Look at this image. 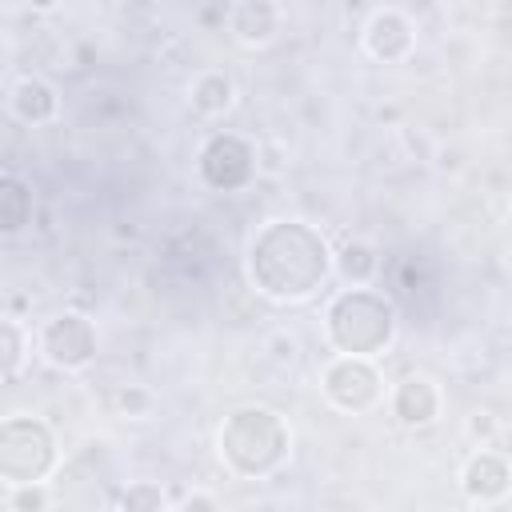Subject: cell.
Instances as JSON below:
<instances>
[{
    "label": "cell",
    "instance_id": "1",
    "mask_svg": "<svg viewBox=\"0 0 512 512\" xmlns=\"http://www.w3.org/2000/svg\"><path fill=\"white\" fill-rule=\"evenodd\" d=\"M332 272V252L312 224L272 220L248 244V276L272 300H304Z\"/></svg>",
    "mask_w": 512,
    "mask_h": 512
},
{
    "label": "cell",
    "instance_id": "2",
    "mask_svg": "<svg viewBox=\"0 0 512 512\" xmlns=\"http://www.w3.org/2000/svg\"><path fill=\"white\" fill-rule=\"evenodd\" d=\"M220 456L236 476H268L288 456V424L272 408H236L220 428Z\"/></svg>",
    "mask_w": 512,
    "mask_h": 512
},
{
    "label": "cell",
    "instance_id": "3",
    "mask_svg": "<svg viewBox=\"0 0 512 512\" xmlns=\"http://www.w3.org/2000/svg\"><path fill=\"white\" fill-rule=\"evenodd\" d=\"M396 332V312L368 288H348L328 304V340L352 356H376Z\"/></svg>",
    "mask_w": 512,
    "mask_h": 512
},
{
    "label": "cell",
    "instance_id": "4",
    "mask_svg": "<svg viewBox=\"0 0 512 512\" xmlns=\"http://www.w3.org/2000/svg\"><path fill=\"white\" fill-rule=\"evenodd\" d=\"M56 468V440L44 420L8 416L0 424V476L12 484L44 480Z\"/></svg>",
    "mask_w": 512,
    "mask_h": 512
},
{
    "label": "cell",
    "instance_id": "5",
    "mask_svg": "<svg viewBox=\"0 0 512 512\" xmlns=\"http://www.w3.org/2000/svg\"><path fill=\"white\" fill-rule=\"evenodd\" d=\"M320 388H324L328 404H336L340 412H364L380 400V372L368 356L344 352L324 368Z\"/></svg>",
    "mask_w": 512,
    "mask_h": 512
},
{
    "label": "cell",
    "instance_id": "6",
    "mask_svg": "<svg viewBox=\"0 0 512 512\" xmlns=\"http://www.w3.org/2000/svg\"><path fill=\"white\" fill-rule=\"evenodd\" d=\"M40 352L56 368H84L96 356V328L80 312H60L40 328Z\"/></svg>",
    "mask_w": 512,
    "mask_h": 512
},
{
    "label": "cell",
    "instance_id": "7",
    "mask_svg": "<svg viewBox=\"0 0 512 512\" xmlns=\"http://www.w3.org/2000/svg\"><path fill=\"white\" fill-rule=\"evenodd\" d=\"M200 172H204V180H208L212 188L232 192V188L248 184V176H252V148H248L240 136L220 132V136H212V140L204 144V152H200Z\"/></svg>",
    "mask_w": 512,
    "mask_h": 512
},
{
    "label": "cell",
    "instance_id": "8",
    "mask_svg": "<svg viewBox=\"0 0 512 512\" xmlns=\"http://www.w3.org/2000/svg\"><path fill=\"white\" fill-rule=\"evenodd\" d=\"M364 48L372 60H384V64L404 60L412 52V20L396 8L372 12V20L364 24Z\"/></svg>",
    "mask_w": 512,
    "mask_h": 512
},
{
    "label": "cell",
    "instance_id": "9",
    "mask_svg": "<svg viewBox=\"0 0 512 512\" xmlns=\"http://www.w3.org/2000/svg\"><path fill=\"white\" fill-rule=\"evenodd\" d=\"M460 488L468 500H480V504H496L508 496L512 488V464L496 452H476L464 472H460Z\"/></svg>",
    "mask_w": 512,
    "mask_h": 512
},
{
    "label": "cell",
    "instance_id": "10",
    "mask_svg": "<svg viewBox=\"0 0 512 512\" xmlns=\"http://www.w3.org/2000/svg\"><path fill=\"white\" fill-rule=\"evenodd\" d=\"M392 416L404 428H428L440 416V392L428 376H404L392 392Z\"/></svg>",
    "mask_w": 512,
    "mask_h": 512
},
{
    "label": "cell",
    "instance_id": "11",
    "mask_svg": "<svg viewBox=\"0 0 512 512\" xmlns=\"http://www.w3.org/2000/svg\"><path fill=\"white\" fill-rule=\"evenodd\" d=\"M228 24H232L236 40H244V44H268L276 36L280 12H276L272 0H236Z\"/></svg>",
    "mask_w": 512,
    "mask_h": 512
},
{
    "label": "cell",
    "instance_id": "12",
    "mask_svg": "<svg viewBox=\"0 0 512 512\" xmlns=\"http://www.w3.org/2000/svg\"><path fill=\"white\" fill-rule=\"evenodd\" d=\"M56 108H60V100H56V92H52L48 80H40V76L16 80V88H12V112H16V120H24V124H48L56 116Z\"/></svg>",
    "mask_w": 512,
    "mask_h": 512
},
{
    "label": "cell",
    "instance_id": "13",
    "mask_svg": "<svg viewBox=\"0 0 512 512\" xmlns=\"http://www.w3.org/2000/svg\"><path fill=\"white\" fill-rule=\"evenodd\" d=\"M232 96H236V88H232V80H228L224 72H204V76L192 84V108L204 112V116L228 112V108H232Z\"/></svg>",
    "mask_w": 512,
    "mask_h": 512
},
{
    "label": "cell",
    "instance_id": "14",
    "mask_svg": "<svg viewBox=\"0 0 512 512\" xmlns=\"http://www.w3.org/2000/svg\"><path fill=\"white\" fill-rule=\"evenodd\" d=\"M28 220H32V192L16 176H4V188H0V228L4 232H20Z\"/></svg>",
    "mask_w": 512,
    "mask_h": 512
},
{
    "label": "cell",
    "instance_id": "15",
    "mask_svg": "<svg viewBox=\"0 0 512 512\" xmlns=\"http://www.w3.org/2000/svg\"><path fill=\"white\" fill-rule=\"evenodd\" d=\"M376 248L372 244H364V240H348L344 248H340V256H336V272L348 280V284H368L372 276H376Z\"/></svg>",
    "mask_w": 512,
    "mask_h": 512
},
{
    "label": "cell",
    "instance_id": "16",
    "mask_svg": "<svg viewBox=\"0 0 512 512\" xmlns=\"http://www.w3.org/2000/svg\"><path fill=\"white\" fill-rule=\"evenodd\" d=\"M48 504H52V496H48L44 480L12 484V492H8V508H12V512H44Z\"/></svg>",
    "mask_w": 512,
    "mask_h": 512
},
{
    "label": "cell",
    "instance_id": "17",
    "mask_svg": "<svg viewBox=\"0 0 512 512\" xmlns=\"http://www.w3.org/2000/svg\"><path fill=\"white\" fill-rule=\"evenodd\" d=\"M116 504H120V508H128V512H136V508H148V512H156V508H164V504H168V496L160 492V484H148V480H140V484H128V488L116 496Z\"/></svg>",
    "mask_w": 512,
    "mask_h": 512
},
{
    "label": "cell",
    "instance_id": "18",
    "mask_svg": "<svg viewBox=\"0 0 512 512\" xmlns=\"http://www.w3.org/2000/svg\"><path fill=\"white\" fill-rule=\"evenodd\" d=\"M20 360H24V332L16 320H4V376L8 380L20 372Z\"/></svg>",
    "mask_w": 512,
    "mask_h": 512
},
{
    "label": "cell",
    "instance_id": "19",
    "mask_svg": "<svg viewBox=\"0 0 512 512\" xmlns=\"http://www.w3.org/2000/svg\"><path fill=\"white\" fill-rule=\"evenodd\" d=\"M112 404H116L124 416H144V412L152 408V396H148L140 384H124V388H116Z\"/></svg>",
    "mask_w": 512,
    "mask_h": 512
},
{
    "label": "cell",
    "instance_id": "20",
    "mask_svg": "<svg viewBox=\"0 0 512 512\" xmlns=\"http://www.w3.org/2000/svg\"><path fill=\"white\" fill-rule=\"evenodd\" d=\"M492 432H496V416H492V412H472V416H468V436L488 440Z\"/></svg>",
    "mask_w": 512,
    "mask_h": 512
},
{
    "label": "cell",
    "instance_id": "21",
    "mask_svg": "<svg viewBox=\"0 0 512 512\" xmlns=\"http://www.w3.org/2000/svg\"><path fill=\"white\" fill-rule=\"evenodd\" d=\"M272 348H276V360H280V364H288V368H292V364H296V356H300V352H296V340H292V336H284V332H280V336H272Z\"/></svg>",
    "mask_w": 512,
    "mask_h": 512
},
{
    "label": "cell",
    "instance_id": "22",
    "mask_svg": "<svg viewBox=\"0 0 512 512\" xmlns=\"http://www.w3.org/2000/svg\"><path fill=\"white\" fill-rule=\"evenodd\" d=\"M180 508L184 512H216L220 504H216V496H188V500H180Z\"/></svg>",
    "mask_w": 512,
    "mask_h": 512
},
{
    "label": "cell",
    "instance_id": "23",
    "mask_svg": "<svg viewBox=\"0 0 512 512\" xmlns=\"http://www.w3.org/2000/svg\"><path fill=\"white\" fill-rule=\"evenodd\" d=\"M28 4H32V8H52L56 0H28Z\"/></svg>",
    "mask_w": 512,
    "mask_h": 512
}]
</instances>
